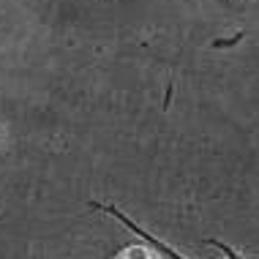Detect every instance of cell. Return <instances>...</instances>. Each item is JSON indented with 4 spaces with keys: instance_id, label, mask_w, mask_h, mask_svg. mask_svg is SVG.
<instances>
[{
    "instance_id": "cell-1",
    "label": "cell",
    "mask_w": 259,
    "mask_h": 259,
    "mask_svg": "<svg viewBox=\"0 0 259 259\" xmlns=\"http://www.w3.org/2000/svg\"><path fill=\"white\" fill-rule=\"evenodd\" d=\"M115 259H161V256H158L153 248H145V246H128V248H123Z\"/></svg>"
}]
</instances>
